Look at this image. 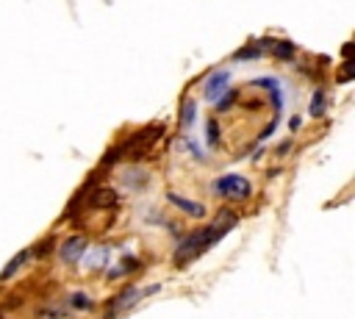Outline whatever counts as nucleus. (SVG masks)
I'll use <instances>...</instances> for the list:
<instances>
[{
	"mask_svg": "<svg viewBox=\"0 0 355 319\" xmlns=\"http://www.w3.org/2000/svg\"><path fill=\"white\" fill-rule=\"evenodd\" d=\"M225 219H219L216 225H208L205 230H197V233H189L180 244H178V250H175V261H186V258H194V255H200V252H205L216 239H222L230 227H233V222H236V214L233 211H225L222 214Z\"/></svg>",
	"mask_w": 355,
	"mask_h": 319,
	"instance_id": "f257e3e1",
	"label": "nucleus"
},
{
	"mask_svg": "<svg viewBox=\"0 0 355 319\" xmlns=\"http://www.w3.org/2000/svg\"><path fill=\"white\" fill-rule=\"evenodd\" d=\"M250 191H252V186L244 175H222L214 180V194H219L225 200H247Z\"/></svg>",
	"mask_w": 355,
	"mask_h": 319,
	"instance_id": "f03ea898",
	"label": "nucleus"
},
{
	"mask_svg": "<svg viewBox=\"0 0 355 319\" xmlns=\"http://www.w3.org/2000/svg\"><path fill=\"white\" fill-rule=\"evenodd\" d=\"M230 89V72L227 69H214L205 80H202V97L205 100H219L225 92Z\"/></svg>",
	"mask_w": 355,
	"mask_h": 319,
	"instance_id": "7ed1b4c3",
	"label": "nucleus"
},
{
	"mask_svg": "<svg viewBox=\"0 0 355 319\" xmlns=\"http://www.w3.org/2000/svg\"><path fill=\"white\" fill-rule=\"evenodd\" d=\"M83 250H86V239H83V236H69V239L61 244L58 255H61L64 264H75V261H80Z\"/></svg>",
	"mask_w": 355,
	"mask_h": 319,
	"instance_id": "20e7f679",
	"label": "nucleus"
},
{
	"mask_svg": "<svg viewBox=\"0 0 355 319\" xmlns=\"http://www.w3.org/2000/svg\"><path fill=\"white\" fill-rule=\"evenodd\" d=\"M166 200L172 202V205H178L180 211H186L189 216H202L205 214V208H202V202H191V200H186V197H180V194H166Z\"/></svg>",
	"mask_w": 355,
	"mask_h": 319,
	"instance_id": "39448f33",
	"label": "nucleus"
},
{
	"mask_svg": "<svg viewBox=\"0 0 355 319\" xmlns=\"http://www.w3.org/2000/svg\"><path fill=\"white\" fill-rule=\"evenodd\" d=\"M28 258H31V252H28V250L17 252V255L11 258V264H8V266H6L3 272H0V280H8V277H11V275H14V272H17V269H19V266H22L25 261H28Z\"/></svg>",
	"mask_w": 355,
	"mask_h": 319,
	"instance_id": "423d86ee",
	"label": "nucleus"
},
{
	"mask_svg": "<svg viewBox=\"0 0 355 319\" xmlns=\"http://www.w3.org/2000/svg\"><path fill=\"white\" fill-rule=\"evenodd\" d=\"M194 114H197V103L194 100H183V105H180V125L183 128H191Z\"/></svg>",
	"mask_w": 355,
	"mask_h": 319,
	"instance_id": "0eeeda50",
	"label": "nucleus"
},
{
	"mask_svg": "<svg viewBox=\"0 0 355 319\" xmlns=\"http://www.w3.org/2000/svg\"><path fill=\"white\" fill-rule=\"evenodd\" d=\"M114 202H116V194L108 189H103V191H97V197H92V205H114Z\"/></svg>",
	"mask_w": 355,
	"mask_h": 319,
	"instance_id": "6e6552de",
	"label": "nucleus"
},
{
	"mask_svg": "<svg viewBox=\"0 0 355 319\" xmlns=\"http://www.w3.org/2000/svg\"><path fill=\"white\" fill-rule=\"evenodd\" d=\"M324 114V94L322 92H313V100H311V117H322Z\"/></svg>",
	"mask_w": 355,
	"mask_h": 319,
	"instance_id": "1a4fd4ad",
	"label": "nucleus"
},
{
	"mask_svg": "<svg viewBox=\"0 0 355 319\" xmlns=\"http://www.w3.org/2000/svg\"><path fill=\"white\" fill-rule=\"evenodd\" d=\"M69 302H72L78 311H86V308H92V297H86V294H80V291H78V294H72V300H69Z\"/></svg>",
	"mask_w": 355,
	"mask_h": 319,
	"instance_id": "9d476101",
	"label": "nucleus"
},
{
	"mask_svg": "<svg viewBox=\"0 0 355 319\" xmlns=\"http://www.w3.org/2000/svg\"><path fill=\"white\" fill-rule=\"evenodd\" d=\"M291 53H294V47H291L288 42H277V44H275V55H283V58H288Z\"/></svg>",
	"mask_w": 355,
	"mask_h": 319,
	"instance_id": "9b49d317",
	"label": "nucleus"
},
{
	"mask_svg": "<svg viewBox=\"0 0 355 319\" xmlns=\"http://www.w3.org/2000/svg\"><path fill=\"white\" fill-rule=\"evenodd\" d=\"M103 258H105V250H97V252H92V264H86V266L97 269V266H103Z\"/></svg>",
	"mask_w": 355,
	"mask_h": 319,
	"instance_id": "f8f14e48",
	"label": "nucleus"
},
{
	"mask_svg": "<svg viewBox=\"0 0 355 319\" xmlns=\"http://www.w3.org/2000/svg\"><path fill=\"white\" fill-rule=\"evenodd\" d=\"M208 139H211V144H216V141H219V139H216V122H214V119L208 122Z\"/></svg>",
	"mask_w": 355,
	"mask_h": 319,
	"instance_id": "ddd939ff",
	"label": "nucleus"
}]
</instances>
